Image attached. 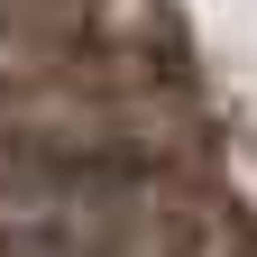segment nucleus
Masks as SVG:
<instances>
[{
	"label": "nucleus",
	"instance_id": "f257e3e1",
	"mask_svg": "<svg viewBox=\"0 0 257 257\" xmlns=\"http://www.w3.org/2000/svg\"><path fill=\"white\" fill-rule=\"evenodd\" d=\"M110 175H119V147H83L55 128H0V202H74Z\"/></svg>",
	"mask_w": 257,
	"mask_h": 257
},
{
	"label": "nucleus",
	"instance_id": "f03ea898",
	"mask_svg": "<svg viewBox=\"0 0 257 257\" xmlns=\"http://www.w3.org/2000/svg\"><path fill=\"white\" fill-rule=\"evenodd\" d=\"M0 257H92V239L74 220H46V211H10L0 202Z\"/></svg>",
	"mask_w": 257,
	"mask_h": 257
}]
</instances>
